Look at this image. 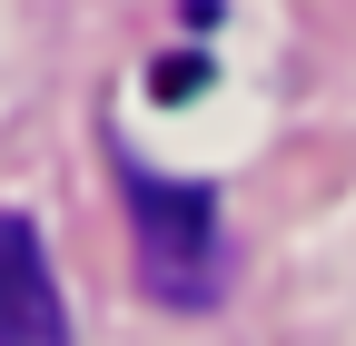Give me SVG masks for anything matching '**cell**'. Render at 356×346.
I'll return each instance as SVG.
<instances>
[{
	"label": "cell",
	"mask_w": 356,
	"mask_h": 346,
	"mask_svg": "<svg viewBox=\"0 0 356 346\" xmlns=\"http://www.w3.org/2000/svg\"><path fill=\"white\" fill-rule=\"evenodd\" d=\"M129 179V218H139V277L159 307H208L228 287V228H218V198L188 179H149V168H119Z\"/></svg>",
	"instance_id": "cell-1"
},
{
	"label": "cell",
	"mask_w": 356,
	"mask_h": 346,
	"mask_svg": "<svg viewBox=\"0 0 356 346\" xmlns=\"http://www.w3.org/2000/svg\"><path fill=\"white\" fill-rule=\"evenodd\" d=\"M0 346H70V307L30 218H0Z\"/></svg>",
	"instance_id": "cell-2"
}]
</instances>
